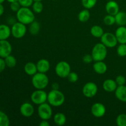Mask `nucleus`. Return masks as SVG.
Listing matches in <instances>:
<instances>
[{
	"mask_svg": "<svg viewBox=\"0 0 126 126\" xmlns=\"http://www.w3.org/2000/svg\"><path fill=\"white\" fill-rule=\"evenodd\" d=\"M54 121L56 125L61 126L65 125L66 121V118L62 113H57L54 115Z\"/></svg>",
	"mask_w": 126,
	"mask_h": 126,
	"instance_id": "nucleus-23",
	"label": "nucleus"
},
{
	"mask_svg": "<svg viewBox=\"0 0 126 126\" xmlns=\"http://www.w3.org/2000/svg\"><path fill=\"white\" fill-rule=\"evenodd\" d=\"M55 73L58 76L62 78H67L71 72V67L70 64L65 61H60L55 66Z\"/></svg>",
	"mask_w": 126,
	"mask_h": 126,
	"instance_id": "nucleus-5",
	"label": "nucleus"
},
{
	"mask_svg": "<svg viewBox=\"0 0 126 126\" xmlns=\"http://www.w3.org/2000/svg\"><path fill=\"white\" fill-rule=\"evenodd\" d=\"M118 86L116 81L111 79L105 80L103 83V89L108 92H112L115 91Z\"/></svg>",
	"mask_w": 126,
	"mask_h": 126,
	"instance_id": "nucleus-17",
	"label": "nucleus"
},
{
	"mask_svg": "<svg viewBox=\"0 0 126 126\" xmlns=\"http://www.w3.org/2000/svg\"><path fill=\"white\" fill-rule=\"evenodd\" d=\"M91 113L96 118H102L105 114L106 108L101 103H95L91 107Z\"/></svg>",
	"mask_w": 126,
	"mask_h": 126,
	"instance_id": "nucleus-11",
	"label": "nucleus"
},
{
	"mask_svg": "<svg viewBox=\"0 0 126 126\" xmlns=\"http://www.w3.org/2000/svg\"><path fill=\"white\" fill-rule=\"evenodd\" d=\"M93 68L97 73L103 75L107 71V66L103 61H97L94 64Z\"/></svg>",
	"mask_w": 126,
	"mask_h": 126,
	"instance_id": "nucleus-19",
	"label": "nucleus"
},
{
	"mask_svg": "<svg viewBox=\"0 0 126 126\" xmlns=\"http://www.w3.org/2000/svg\"><path fill=\"white\" fill-rule=\"evenodd\" d=\"M97 0H81L82 5L87 9H92L95 6Z\"/></svg>",
	"mask_w": 126,
	"mask_h": 126,
	"instance_id": "nucleus-29",
	"label": "nucleus"
},
{
	"mask_svg": "<svg viewBox=\"0 0 126 126\" xmlns=\"http://www.w3.org/2000/svg\"><path fill=\"white\" fill-rule=\"evenodd\" d=\"M91 33L95 38H101L104 33V32L100 26L94 25L91 28Z\"/></svg>",
	"mask_w": 126,
	"mask_h": 126,
	"instance_id": "nucleus-24",
	"label": "nucleus"
},
{
	"mask_svg": "<svg viewBox=\"0 0 126 126\" xmlns=\"http://www.w3.org/2000/svg\"><path fill=\"white\" fill-rule=\"evenodd\" d=\"M50 104L45 103L39 105L38 108V113L42 120H48L52 115V110Z\"/></svg>",
	"mask_w": 126,
	"mask_h": 126,
	"instance_id": "nucleus-6",
	"label": "nucleus"
},
{
	"mask_svg": "<svg viewBox=\"0 0 126 126\" xmlns=\"http://www.w3.org/2000/svg\"><path fill=\"white\" fill-rule=\"evenodd\" d=\"M91 55L94 61H103L107 57V47L102 43H97L92 49Z\"/></svg>",
	"mask_w": 126,
	"mask_h": 126,
	"instance_id": "nucleus-4",
	"label": "nucleus"
},
{
	"mask_svg": "<svg viewBox=\"0 0 126 126\" xmlns=\"http://www.w3.org/2000/svg\"><path fill=\"white\" fill-rule=\"evenodd\" d=\"M101 43L104 44L107 47L112 48L115 47L118 44V40L115 34L110 32L104 33L101 36Z\"/></svg>",
	"mask_w": 126,
	"mask_h": 126,
	"instance_id": "nucleus-8",
	"label": "nucleus"
},
{
	"mask_svg": "<svg viewBox=\"0 0 126 126\" xmlns=\"http://www.w3.org/2000/svg\"><path fill=\"white\" fill-rule=\"evenodd\" d=\"M5 62H6V66L9 68H14L16 65L17 63V60L16 58L13 55H9L5 58Z\"/></svg>",
	"mask_w": 126,
	"mask_h": 126,
	"instance_id": "nucleus-27",
	"label": "nucleus"
},
{
	"mask_svg": "<svg viewBox=\"0 0 126 126\" xmlns=\"http://www.w3.org/2000/svg\"><path fill=\"white\" fill-rule=\"evenodd\" d=\"M47 101L53 107H59L63 104L65 95L59 90L52 89L47 94Z\"/></svg>",
	"mask_w": 126,
	"mask_h": 126,
	"instance_id": "nucleus-2",
	"label": "nucleus"
},
{
	"mask_svg": "<svg viewBox=\"0 0 126 126\" xmlns=\"http://www.w3.org/2000/svg\"><path fill=\"white\" fill-rule=\"evenodd\" d=\"M8 2H9L10 3H11V2H16V1H18V0H7Z\"/></svg>",
	"mask_w": 126,
	"mask_h": 126,
	"instance_id": "nucleus-43",
	"label": "nucleus"
},
{
	"mask_svg": "<svg viewBox=\"0 0 126 126\" xmlns=\"http://www.w3.org/2000/svg\"><path fill=\"white\" fill-rule=\"evenodd\" d=\"M4 1L5 0H0V4H2Z\"/></svg>",
	"mask_w": 126,
	"mask_h": 126,
	"instance_id": "nucleus-44",
	"label": "nucleus"
},
{
	"mask_svg": "<svg viewBox=\"0 0 126 126\" xmlns=\"http://www.w3.org/2000/svg\"><path fill=\"white\" fill-rule=\"evenodd\" d=\"M108 1H111V0H108Z\"/></svg>",
	"mask_w": 126,
	"mask_h": 126,
	"instance_id": "nucleus-46",
	"label": "nucleus"
},
{
	"mask_svg": "<svg viewBox=\"0 0 126 126\" xmlns=\"http://www.w3.org/2000/svg\"><path fill=\"white\" fill-rule=\"evenodd\" d=\"M31 100L36 105H41L47 100V94L43 89H37L31 95Z\"/></svg>",
	"mask_w": 126,
	"mask_h": 126,
	"instance_id": "nucleus-7",
	"label": "nucleus"
},
{
	"mask_svg": "<svg viewBox=\"0 0 126 126\" xmlns=\"http://www.w3.org/2000/svg\"><path fill=\"white\" fill-rule=\"evenodd\" d=\"M17 18L19 22L29 25L34 21V15L29 7H22L17 12Z\"/></svg>",
	"mask_w": 126,
	"mask_h": 126,
	"instance_id": "nucleus-1",
	"label": "nucleus"
},
{
	"mask_svg": "<svg viewBox=\"0 0 126 126\" xmlns=\"http://www.w3.org/2000/svg\"><path fill=\"white\" fill-rule=\"evenodd\" d=\"M12 52V46L7 40H0V57L6 58L11 55Z\"/></svg>",
	"mask_w": 126,
	"mask_h": 126,
	"instance_id": "nucleus-12",
	"label": "nucleus"
},
{
	"mask_svg": "<svg viewBox=\"0 0 126 126\" xmlns=\"http://www.w3.org/2000/svg\"><path fill=\"white\" fill-rule=\"evenodd\" d=\"M20 4L18 2V1H16V2H11L10 4V7L11 9L14 12H17L18 10L20 9Z\"/></svg>",
	"mask_w": 126,
	"mask_h": 126,
	"instance_id": "nucleus-37",
	"label": "nucleus"
},
{
	"mask_svg": "<svg viewBox=\"0 0 126 126\" xmlns=\"http://www.w3.org/2000/svg\"><path fill=\"white\" fill-rule=\"evenodd\" d=\"M115 36L118 43L120 44H126V27L125 26H119L116 30Z\"/></svg>",
	"mask_w": 126,
	"mask_h": 126,
	"instance_id": "nucleus-15",
	"label": "nucleus"
},
{
	"mask_svg": "<svg viewBox=\"0 0 126 126\" xmlns=\"http://www.w3.org/2000/svg\"><path fill=\"white\" fill-rule=\"evenodd\" d=\"M54 1H57V0H54Z\"/></svg>",
	"mask_w": 126,
	"mask_h": 126,
	"instance_id": "nucleus-47",
	"label": "nucleus"
},
{
	"mask_svg": "<svg viewBox=\"0 0 126 126\" xmlns=\"http://www.w3.org/2000/svg\"><path fill=\"white\" fill-rule=\"evenodd\" d=\"M18 1L22 7H30L34 2L33 0H18Z\"/></svg>",
	"mask_w": 126,
	"mask_h": 126,
	"instance_id": "nucleus-35",
	"label": "nucleus"
},
{
	"mask_svg": "<svg viewBox=\"0 0 126 126\" xmlns=\"http://www.w3.org/2000/svg\"><path fill=\"white\" fill-rule=\"evenodd\" d=\"M98 87L92 82H87L82 88V94L87 98H92L97 93Z\"/></svg>",
	"mask_w": 126,
	"mask_h": 126,
	"instance_id": "nucleus-10",
	"label": "nucleus"
},
{
	"mask_svg": "<svg viewBox=\"0 0 126 126\" xmlns=\"http://www.w3.org/2000/svg\"><path fill=\"white\" fill-rule=\"evenodd\" d=\"M20 111L22 116L26 118H28L32 116L34 113V107L31 103L25 102L21 105L20 108Z\"/></svg>",
	"mask_w": 126,
	"mask_h": 126,
	"instance_id": "nucleus-13",
	"label": "nucleus"
},
{
	"mask_svg": "<svg viewBox=\"0 0 126 126\" xmlns=\"http://www.w3.org/2000/svg\"><path fill=\"white\" fill-rule=\"evenodd\" d=\"M90 18V12L89 9H84L81 11L78 14V19L81 22H86Z\"/></svg>",
	"mask_w": 126,
	"mask_h": 126,
	"instance_id": "nucleus-25",
	"label": "nucleus"
},
{
	"mask_svg": "<svg viewBox=\"0 0 126 126\" xmlns=\"http://www.w3.org/2000/svg\"><path fill=\"white\" fill-rule=\"evenodd\" d=\"M11 34V29L6 25H0V40H6Z\"/></svg>",
	"mask_w": 126,
	"mask_h": 126,
	"instance_id": "nucleus-20",
	"label": "nucleus"
},
{
	"mask_svg": "<svg viewBox=\"0 0 126 126\" xmlns=\"http://www.w3.org/2000/svg\"><path fill=\"white\" fill-rule=\"evenodd\" d=\"M32 82L36 89H44L47 86L49 78L45 73L38 72L33 76Z\"/></svg>",
	"mask_w": 126,
	"mask_h": 126,
	"instance_id": "nucleus-3",
	"label": "nucleus"
},
{
	"mask_svg": "<svg viewBox=\"0 0 126 126\" xmlns=\"http://www.w3.org/2000/svg\"><path fill=\"white\" fill-rule=\"evenodd\" d=\"M116 124L118 126H126V114H120L116 118Z\"/></svg>",
	"mask_w": 126,
	"mask_h": 126,
	"instance_id": "nucleus-31",
	"label": "nucleus"
},
{
	"mask_svg": "<svg viewBox=\"0 0 126 126\" xmlns=\"http://www.w3.org/2000/svg\"><path fill=\"white\" fill-rule=\"evenodd\" d=\"M40 30V25L36 21H33L30 23V32L33 35H36Z\"/></svg>",
	"mask_w": 126,
	"mask_h": 126,
	"instance_id": "nucleus-26",
	"label": "nucleus"
},
{
	"mask_svg": "<svg viewBox=\"0 0 126 126\" xmlns=\"http://www.w3.org/2000/svg\"><path fill=\"white\" fill-rule=\"evenodd\" d=\"M25 25H26L19 22L15 23L11 28V34L17 39L23 38L27 32V28Z\"/></svg>",
	"mask_w": 126,
	"mask_h": 126,
	"instance_id": "nucleus-9",
	"label": "nucleus"
},
{
	"mask_svg": "<svg viewBox=\"0 0 126 126\" xmlns=\"http://www.w3.org/2000/svg\"><path fill=\"white\" fill-rule=\"evenodd\" d=\"M59 86L57 83H54L52 84V89L55 90H59Z\"/></svg>",
	"mask_w": 126,
	"mask_h": 126,
	"instance_id": "nucleus-42",
	"label": "nucleus"
},
{
	"mask_svg": "<svg viewBox=\"0 0 126 126\" xmlns=\"http://www.w3.org/2000/svg\"><path fill=\"white\" fill-rule=\"evenodd\" d=\"M105 10L108 14L114 16L119 12V4L114 0L108 1V2L106 4Z\"/></svg>",
	"mask_w": 126,
	"mask_h": 126,
	"instance_id": "nucleus-14",
	"label": "nucleus"
},
{
	"mask_svg": "<svg viewBox=\"0 0 126 126\" xmlns=\"http://www.w3.org/2000/svg\"><path fill=\"white\" fill-rule=\"evenodd\" d=\"M32 8H33V11L35 13L39 14L43 11L44 6H43L41 1H34L33 5H32Z\"/></svg>",
	"mask_w": 126,
	"mask_h": 126,
	"instance_id": "nucleus-28",
	"label": "nucleus"
},
{
	"mask_svg": "<svg viewBox=\"0 0 126 126\" xmlns=\"http://www.w3.org/2000/svg\"><path fill=\"white\" fill-rule=\"evenodd\" d=\"M117 54L120 57L126 56V44H120L117 48Z\"/></svg>",
	"mask_w": 126,
	"mask_h": 126,
	"instance_id": "nucleus-33",
	"label": "nucleus"
},
{
	"mask_svg": "<svg viewBox=\"0 0 126 126\" xmlns=\"http://www.w3.org/2000/svg\"><path fill=\"white\" fill-rule=\"evenodd\" d=\"M40 126H49L50 124L49 123V122H47V120H43L39 124Z\"/></svg>",
	"mask_w": 126,
	"mask_h": 126,
	"instance_id": "nucleus-40",
	"label": "nucleus"
},
{
	"mask_svg": "<svg viewBox=\"0 0 126 126\" xmlns=\"http://www.w3.org/2000/svg\"><path fill=\"white\" fill-rule=\"evenodd\" d=\"M34 1H42L43 0H33Z\"/></svg>",
	"mask_w": 126,
	"mask_h": 126,
	"instance_id": "nucleus-45",
	"label": "nucleus"
},
{
	"mask_svg": "<svg viewBox=\"0 0 126 126\" xmlns=\"http://www.w3.org/2000/svg\"><path fill=\"white\" fill-rule=\"evenodd\" d=\"M103 22H104L105 24L107 25H113L115 23V17L114 16L108 14L104 17Z\"/></svg>",
	"mask_w": 126,
	"mask_h": 126,
	"instance_id": "nucleus-32",
	"label": "nucleus"
},
{
	"mask_svg": "<svg viewBox=\"0 0 126 126\" xmlns=\"http://www.w3.org/2000/svg\"><path fill=\"white\" fill-rule=\"evenodd\" d=\"M24 71L29 76H33L38 72L36 65L33 62L27 63L24 66Z\"/></svg>",
	"mask_w": 126,
	"mask_h": 126,
	"instance_id": "nucleus-21",
	"label": "nucleus"
},
{
	"mask_svg": "<svg viewBox=\"0 0 126 126\" xmlns=\"http://www.w3.org/2000/svg\"><path fill=\"white\" fill-rule=\"evenodd\" d=\"M6 66L5 60H3L2 58H0V73L2 72L4 70Z\"/></svg>",
	"mask_w": 126,
	"mask_h": 126,
	"instance_id": "nucleus-39",
	"label": "nucleus"
},
{
	"mask_svg": "<svg viewBox=\"0 0 126 126\" xmlns=\"http://www.w3.org/2000/svg\"><path fill=\"white\" fill-rule=\"evenodd\" d=\"M115 17V23L119 26H125L126 25V12L123 11H119Z\"/></svg>",
	"mask_w": 126,
	"mask_h": 126,
	"instance_id": "nucleus-22",
	"label": "nucleus"
},
{
	"mask_svg": "<svg viewBox=\"0 0 126 126\" xmlns=\"http://www.w3.org/2000/svg\"><path fill=\"white\" fill-rule=\"evenodd\" d=\"M115 81L118 86H123V85H125L126 84V78L124 76H123V75H119V76H118L116 78Z\"/></svg>",
	"mask_w": 126,
	"mask_h": 126,
	"instance_id": "nucleus-36",
	"label": "nucleus"
},
{
	"mask_svg": "<svg viewBox=\"0 0 126 126\" xmlns=\"http://www.w3.org/2000/svg\"><path fill=\"white\" fill-rule=\"evenodd\" d=\"M83 62L85 63H91L92 61L94 60L93 57H92V55H89V54H86L82 58Z\"/></svg>",
	"mask_w": 126,
	"mask_h": 126,
	"instance_id": "nucleus-38",
	"label": "nucleus"
},
{
	"mask_svg": "<svg viewBox=\"0 0 126 126\" xmlns=\"http://www.w3.org/2000/svg\"><path fill=\"white\" fill-rule=\"evenodd\" d=\"M36 66L38 72L46 73L50 69V63L46 59H41L37 62Z\"/></svg>",
	"mask_w": 126,
	"mask_h": 126,
	"instance_id": "nucleus-16",
	"label": "nucleus"
},
{
	"mask_svg": "<svg viewBox=\"0 0 126 126\" xmlns=\"http://www.w3.org/2000/svg\"><path fill=\"white\" fill-rule=\"evenodd\" d=\"M114 92L116 97L119 100L126 103V86L125 85L118 86Z\"/></svg>",
	"mask_w": 126,
	"mask_h": 126,
	"instance_id": "nucleus-18",
	"label": "nucleus"
},
{
	"mask_svg": "<svg viewBox=\"0 0 126 126\" xmlns=\"http://www.w3.org/2000/svg\"><path fill=\"white\" fill-rule=\"evenodd\" d=\"M9 123L8 116L4 113L0 111V126H8Z\"/></svg>",
	"mask_w": 126,
	"mask_h": 126,
	"instance_id": "nucleus-30",
	"label": "nucleus"
},
{
	"mask_svg": "<svg viewBox=\"0 0 126 126\" xmlns=\"http://www.w3.org/2000/svg\"><path fill=\"white\" fill-rule=\"evenodd\" d=\"M4 11V6H2V4H0V16H2Z\"/></svg>",
	"mask_w": 126,
	"mask_h": 126,
	"instance_id": "nucleus-41",
	"label": "nucleus"
},
{
	"mask_svg": "<svg viewBox=\"0 0 126 126\" xmlns=\"http://www.w3.org/2000/svg\"><path fill=\"white\" fill-rule=\"evenodd\" d=\"M68 80L71 83H75L78 80V75L75 72H70L67 76Z\"/></svg>",
	"mask_w": 126,
	"mask_h": 126,
	"instance_id": "nucleus-34",
	"label": "nucleus"
}]
</instances>
